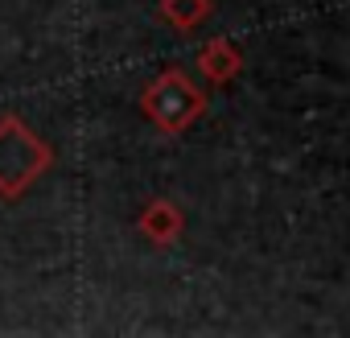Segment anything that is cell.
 <instances>
[{
  "instance_id": "cell-3",
  "label": "cell",
  "mask_w": 350,
  "mask_h": 338,
  "mask_svg": "<svg viewBox=\"0 0 350 338\" xmlns=\"http://www.w3.org/2000/svg\"><path fill=\"white\" fill-rule=\"evenodd\" d=\"M136 227H140V235H144L148 244L169 248V244H178V239H182V231H186V215L178 211V203H169V198H152V203L140 211Z\"/></svg>"
},
{
  "instance_id": "cell-4",
  "label": "cell",
  "mask_w": 350,
  "mask_h": 338,
  "mask_svg": "<svg viewBox=\"0 0 350 338\" xmlns=\"http://www.w3.org/2000/svg\"><path fill=\"white\" fill-rule=\"evenodd\" d=\"M198 70H202V79H211V83H231L239 70H243V54H239V46L235 42H227V38H215V42H206L202 50H198Z\"/></svg>"
},
{
  "instance_id": "cell-5",
  "label": "cell",
  "mask_w": 350,
  "mask_h": 338,
  "mask_svg": "<svg viewBox=\"0 0 350 338\" xmlns=\"http://www.w3.org/2000/svg\"><path fill=\"white\" fill-rule=\"evenodd\" d=\"M157 9H161V21H165L169 29H178V34L202 29V25L211 21V13H215L211 0H161Z\"/></svg>"
},
{
  "instance_id": "cell-1",
  "label": "cell",
  "mask_w": 350,
  "mask_h": 338,
  "mask_svg": "<svg viewBox=\"0 0 350 338\" xmlns=\"http://www.w3.org/2000/svg\"><path fill=\"white\" fill-rule=\"evenodd\" d=\"M54 165V148L21 120V116H0V198L17 203L33 190V182Z\"/></svg>"
},
{
  "instance_id": "cell-2",
  "label": "cell",
  "mask_w": 350,
  "mask_h": 338,
  "mask_svg": "<svg viewBox=\"0 0 350 338\" xmlns=\"http://www.w3.org/2000/svg\"><path fill=\"white\" fill-rule=\"evenodd\" d=\"M140 112L165 136H182L206 116V91L186 70H161L140 91Z\"/></svg>"
}]
</instances>
